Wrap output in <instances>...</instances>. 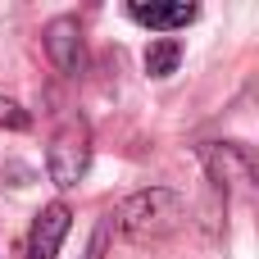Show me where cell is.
Here are the masks:
<instances>
[{"instance_id": "cell-1", "label": "cell", "mask_w": 259, "mask_h": 259, "mask_svg": "<svg viewBox=\"0 0 259 259\" xmlns=\"http://www.w3.org/2000/svg\"><path fill=\"white\" fill-rule=\"evenodd\" d=\"M109 223L127 237V241H164L173 237L182 223H187V200L173 191V187H146V191H132L114 214Z\"/></svg>"}, {"instance_id": "cell-2", "label": "cell", "mask_w": 259, "mask_h": 259, "mask_svg": "<svg viewBox=\"0 0 259 259\" xmlns=\"http://www.w3.org/2000/svg\"><path fill=\"white\" fill-rule=\"evenodd\" d=\"M91 168V127L87 118H64L59 132L50 137V150H46V173L59 191L77 187Z\"/></svg>"}, {"instance_id": "cell-3", "label": "cell", "mask_w": 259, "mask_h": 259, "mask_svg": "<svg viewBox=\"0 0 259 259\" xmlns=\"http://www.w3.org/2000/svg\"><path fill=\"white\" fill-rule=\"evenodd\" d=\"M200 164H205L209 182L223 191V200H228L232 187H255V159L237 141H209V146H200Z\"/></svg>"}, {"instance_id": "cell-4", "label": "cell", "mask_w": 259, "mask_h": 259, "mask_svg": "<svg viewBox=\"0 0 259 259\" xmlns=\"http://www.w3.org/2000/svg\"><path fill=\"white\" fill-rule=\"evenodd\" d=\"M41 41H46V59L64 73V77H82L87 73V46H82V23L73 18V14H59V18H50L46 23V32H41Z\"/></svg>"}, {"instance_id": "cell-5", "label": "cell", "mask_w": 259, "mask_h": 259, "mask_svg": "<svg viewBox=\"0 0 259 259\" xmlns=\"http://www.w3.org/2000/svg\"><path fill=\"white\" fill-rule=\"evenodd\" d=\"M68 223H73L68 205H64V200H50V205L32 219V232H27V259H55V255H59V246H64V237H68Z\"/></svg>"}, {"instance_id": "cell-6", "label": "cell", "mask_w": 259, "mask_h": 259, "mask_svg": "<svg viewBox=\"0 0 259 259\" xmlns=\"http://www.w3.org/2000/svg\"><path fill=\"white\" fill-rule=\"evenodd\" d=\"M127 14H132V23H141L150 32H178V27H187V23L200 18V5H191V0H150V5L132 0Z\"/></svg>"}, {"instance_id": "cell-7", "label": "cell", "mask_w": 259, "mask_h": 259, "mask_svg": "<svg viewBox=\"0 0 259 259\" xmlns=\"http://www.w3.org/2000/svg\"><path fill=\"white\" fill-rule=\"evenodd\" d=\"M141 64H146V73H150V77H173V73H178V64H182V41H173V36L150 41Z\"/></svg>"}, {"instance_id": "cell-8", "label": "cell", "mask_w": 259, "mask_h": 259, "mask_svg": "<svg viewBox=\"0 0 259 259\" xmlns=\"http://www.w3.org/2000/svg\"><path fill=\"white\" fill-rule=\"evenodd\" d=\"M0 127H5V132H27V127H32V114H27L18 100L0 96Z\"/></svg>"}, {"instance_id": "cell-9", "label": "cell", "mask_w": 259, "mask_h": 259, "mask_svg": "<svg viewBox=\"0 0 259 259\" xmlns=\"http://www.w3.org/2000/svg\"><path fill=\"white\" fill-rule=\"evenodd\" d=\"M109 228H114V223L105 219V223L91 232V246H87V255H82V259H105V246H109Z\"/></svg>"}]
</instances>
